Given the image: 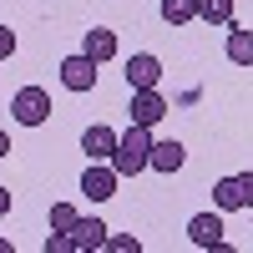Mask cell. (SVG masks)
Returning <instances> with one entry per match:
<instances>
[{
  "mask_svg": "<svg viewBox=\"0 0 253 253\" xmlns=\"http://www.w3.org/2000/svg\"><path fill=\"white\" fill-rule=\"evenodd\" d=\"M112 167L122 177H137V172H147L152 167V126H126L122 132V142H117V152H112Z\"/></svg>",
  "mask_w": 253,
  "mask_h": 253,
  "instance_id": "cell-1",
  "label": "cell"
},
{
  "mask_svg": "<svg viewBox=\"0 0 253 253\" xmlns=\"http://www.w3.org/2000/svg\"><path fill=\"white\" fill-rule=\"evenodd\" d=\"M10 117L20 122V126H41L51 117V91L46 86H20L15 96H10Z\"/></svg>",
  "mask_w": 253,
  "mask_h": 253,
  "instance_id": "cell-2",
  "label": "cell"
},
{
  "mask_svg": "<svg viewBox=\"0 0 253 253\" xmlns=\"http://www.w3.org/2000/svg\"><path fill=\"white\" fill-rule=\"evenodd\" d=\"M117 182H122V172L112 162H86V172H81V193H86L91 203H107V198H117Z\"/></svg>",
  "mask_w": 253,
  "mask_h": 253,
  "instance_id": "cell-3",
  "label": "cell"
},
{
  "mask_svg": "<svg viewBox=\"0 0 253 253\" xmlns=\"http://www.w3.org/2000/svg\"><path fill=\"white\" fill-rule=\"evenodd\" d=\"M56 71H61V86H66V91H91V86H96V61H91L86 51L66 56Z\"/></svg>",
  "mask_w": 253,
  "mask_h": 253,
  "instance_id": "cell-4",
  "label": "cell"
},
{
  "mask_svg": "<svg viewBox=\"0 0 253 253\" xmlns=\"http://www.w3.org/2000/svg\"><path fill=\"white\" fill-rule=\"evenodd\" d=\"M126 112H132L137 126H157L172 107H167V96H162L157 86H142V91H132V107H126Z\"/></svg>",
  "mask_w": 253,
  "mask_h": 253,
  "instance_id": "cell-5",
  "label": "cell"
},
{
  "mask_svg": "<svg viewBox=\"0 0 253 253\" xmlns=\"http://www.w3.org/2000/svg\"><path fill=\"white\" fill-rule=\"evenodd\" d=\"M117 142H122V132H112L107 122H91L86 132H81V152H86V162H112Z\"/></svg>",
  "mask_w": 253,
  "mask_h": 253,
  "instance_id": "cell-6",
  "label": "cell"
},
{
  "mask_svg": "<svg viewBox=\"0 0 253 253\" xmlns=\"http://www.w3.org/2000/svg\"><path fill=\"white\" fill-rule=\"evenodd\" d=\"M187 238H193V248H223V208L193 213L187 218Z\"/></svg>",
  "mask_w": 253,
  "mask_h": 253,
  "instance_id": "cell-7",
  "label": "cell"
},
{
  "mask_svg": "<svg viewBox=\"0 0 253 253\" xmlns=\"http://www.w3.org/2000/svg\"><path fill=\"white\" fill-rule=\"evenodd\" d=\"M126 86H132V91H142V86H157V81H162V61L152 56V51H137V56H126Z\"/></svg>",
  "mask_w": 253,
  "mask_h": 253,
  "instance_id": "cell-8",
  "label": "cell"
},
{
  "mask_svg": "<svg viewBox=\"0 0 253 253\" xmlns=\"http://www.w3.org/2000/svg\"><path fill=\"white\" fill-rule=\"evenodd\" d=\"M107 223L101 218H76V228H71V243H76V253H96V248H107Z\"/></svg>",
  "mask_w": 253,
  "mask_h": 253,
  "instance_id": "cell-9",
  "label": "cell"
},
{
  "mask_svg": "<svg viewBox=\"0 0 253 253\" xmlns=\"http://www.w3.org/2000/svg\"><path fill=\"white\" fill-rule=\"evenodd\" d=\"M182 162H187V147H182L177 137H167V142H152V172H167V177H172Z\"/></svg>",
  "mask_w": 253,
  "mask_h": 253,
  "instance_id": "cell-10",
  "label": "cell"
},
{
  "mask_svg": "<svg viewBox=\"0 0 253 253\" xmlns=\"http://www.w3.org/2000/svg\"><path fill=\"white\" fill-rule=\"evenodd\" d=\"M81 51H86L91 61H96V66H101V61H112L122 46H117V31H107V26H91L86 31V41H81Z\"/></svg>",
  "mask_w": 253,
  "mask_h": 253,
  "instance_id": "cell-11",
  "label": "cell"
},
{
  "mask_svg": "<svg viewBox=\"0 0 253 253\" xmlns=\"http://www.w3.org/2000/svg\"><path fill=\"white\" fill-rule=\"evenodd\" d=\"M213 208H223V213H238V208H248V193H243L238 172H233V177H218V182H213Z\"/></svg>",
  "mask_w": 253,
  "mask_h": 253,
  "instance_id": "cell-12",
  "label": "cell"
},
{
  "mask_svg": "<svg viewBox=\"0 0 253 253\" xmlns=\"http://www.w3.org/2000/svg\"><path fill=\"white\" fill-rule=\"evenodd\" d=\"M228 61L233 66H253V31H243V26H228Z\"/></svg>",
  "mask_w": 253,
  "mask_h": 253,
  "instance_id": "cell-13",
  "label": "cell"
},
{
  "mask_svg": "<svg viewBox=\"0 0 253 253\" xmlns=\"http://www.w3.org/2000/svg\"><path fill=\"white\" fill-rule=\"evenodd\" d=\"M198 20H208V26H233V0H198Z\"/></svg>",
  "mask_w": 253,
  "mask_h": 253,
  "instance_id": "cell-14",
  "label": "cell"
},
{
  "mask_svg": "<svg viewBox=\"0 0 253 253\" xmlns=\"http://www.w3.org/2000/svg\"><path fill=\"white\" fill-rule=\"evenodd\" d=\"M162 20H167V26H187V20H198V0H162Z\"/></svg>",
  "mask_w": 253,
  "mask_h": 253,
  "instance_id": "cell-15",
  "label": "cell"
},
{
  "mask_svg": "<svg viewBox=\"0 0 253 253\" xmlns=\"http://www.w3.org/2000/svg\"><path fill=\"white\" fill-rule=\"evenodd\" d=\"M76 218H81V213H76L71 203H51V218H46V223L56 228V233H71V228H76Z\"/></svg>",
  "mask_w": 253,
  "mask_h": 253,
  "instance_id": "cell-16",
  "label": "cell"
},
{
  "mask_svg": "<svg viewBox=\"0 0 253 253\" xmlns=\"http://www.w3.org/2000/svg\"><path fill=\"white\" fill-rule=\"evenodd\" d=\"M46 253H76V243H71V233H46Z\"/></svg>",
  "mask_w": 253,
  "mask_h": 253,
  "instance_id": "cell-17",
  "label": "cell"
},
{
  "mask_svg": "<svg viewBox=\"0 0 253 253\" xmlns=\"http://www.w3.org/2000/svg\"><path fill=\"white\" fill-rule=\"evenodd\" d=\"M107 248H112V253H142V243H137L132 233H112V238H107Z\"/></svg>",
  "mask_w": 253,
  "mask_h": 253,
  "instance_id": "cell-18",
  "label": "cell"
},
{
  "mask_svg": "<svg viewBox=\"0 0 253 253\" xmlns=\"http://www.w3.org/2000/svg\"><path fill=\"white\" fill-rule=\"evenodd\" d=\"M10 56H15V31L0 26V61H10Z\"/></svg>",
  "mask_w": 253,
  "mask_h": 253,
  "instance_id": "cell-19",
  "label": "cell"
},
{
  "mask_svg": "<svg viewBox=\"0 0 253 253\" xmlns=\"http://www.w3.org/2000/svg\"><path fill=\"white\" fill-rule=\"evenodd\" d=\"M238 182H243V193H248V208H253V172H238Z\"/></svg>",
  "mask_w": 253,
  "mask_h": 253,
  "instance_id": "cell-20",
  "label": "cell"
},
{
  "mask_svg": "<svg viewBox=\"0 0 253 253\" xmlns=\"http://www.w3.org/2000/svg\"><path fill=\"white\" fill-rule=\"evenodd\" d=\"M10 213V187H0V218Z\"/></svg>",
  "mask_w": 253,
  "mask_h": 253,
  "instance_id": "cell-21",
  "label": "cell"
},
{
  "mask_svg": "<svg viewBox=\"0 0 253 253\" xmlns=\"http://www.w3.org/2000/svg\"><path fill=\"white\" fill-rule=\"evenodd\" d=\"M10 157V132H0V162Z\"/></svg>",
  "mask_w": 253,
  "mask_h": 253,
  "instance_id": "cell-22",
  "label": "cell"
},
{
  "mask_svg": "<svg viewBox=\"0 0 253 253\" xmlns=\"http://www.w3.org/2000/svg\"><path fill=\"white\" fill-rule=\"evenodd\" d=\"M0 253H15V248H10V238H0Z\"/></svg>",
  "mask_w": 253,
  "mask_h": 253,
  "instance_id": "cell-23",
  "label": "cell"
}]
</instances>
